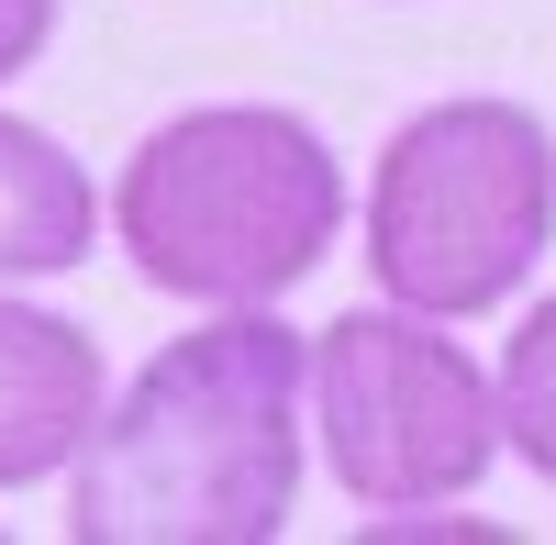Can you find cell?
<instances>
[{
    "label": "cell",
    "instance_id": "6da1fadb",
    "mask_svg": "<svg viewBox=\"0 0 556 545\" xmlns=\"http://www.w3.org/2000/svg\"><path fill=\"white\" fill-rule=\"evenodd\" d=\"M301 512V334L212 312L134 368L67 457L78 545H278Z\"/></svg>",
    "mask_w": 556,
    "mask_h": 545
},
{
    "label": "cell",
    "instance_id": "7a4b0ae2",
    "mask_svg": "<svg viewBox=\"0 0 556 545\" xmlns=\"http://www.w3.org/2000/svg\"><path fill=\"white\" fill-rule=\"evenodd\" d=\"M112 235L146 290L190 312H256L290 301L345 235V167L290 101H201L123 156Z\"/></svg>",
    "mask_w": 556,
    "mask_h": 545
},
{
    "label": "cell",
    "instance_id": "3957f363",
    "mask_svg": "<svg viewBox=\"0 0 556 545\" xmlns=\"http://www.w3.org/2000/svg\"><path fill=\"white\" fill-rule=\"evenodd\" d=\"M556 245V134L523 101H434L412 112L379 178H367V279L401 312H434V324H468L501 312L534 256Z\"/></svg>",
    "mask_w": 556,
    "mask_h": 545
},
{
    "label": "cell",
    "instance_id": "277c9868",
    "mask_svg": "<svg viewBox=\"0 0 556 545\" xmlns=\"http://www.w3.org/2000/svg\"><path fill=\"white\" fill-rule=\"evenodd\" d=\"M301 401L323 423V468L367 512L468 502L501 457V401L479 379V356L434 334V312H401V301L334 312L301 345Z\"/></svg>",
    "mask_w": 556,
    "mask_h": 545
},
{
    "label": "cell",
    "instance_id": "5b68a950",
    "mask_svg": "<svg viewBox=\"0 0 556 545\" xmlns=\"http://www.w3.org/2000/svg\"><path fill=\"white\" fill-rule=\"evenodd\" d=\"M101 401H112V368L89 345V324L0 290V490L56 479L78 457V434L101 423Z\"/></svg>",
    "mask_w": 556,
    "mask_h": 545
},
{
    "label": "cell",
    "instance_id": "8992f818",
    "mask_svg": "<svg viewBox=\"0 0 556 545\" xmlns=\"http://www.w3.org/2000/svg\"><path fill=\"white\" fill-rule=\"evenodd\" d=\"M101 245V178L45 123L0 112V279H67Z\"/></svg>",
    "mask_w": 556,
    "mask_h": 545
},
{
    "label": "cell",
    "instance_id": "52a82bcc",
    "mask_svg": "<svg viewBox=\"0 0 556 545\" xmlns=\"http://www.w3.org/2000/svg\"><path fill=\"white\" fill-rule=\"evenodd\" d=\"M490 401H501V445H513V457L556 490V301H534L523 324H513Z\"/></svg>",
    "mask_w": 556,
    "mask_h": 545
},
{
    "label": "cell",
    "instance_id": "ba28073f",
    "mask_svg": "<svg viewBox=\"0 0 556 545\" xmlns=\"http://www.w3.org/2000/svg\"><path fill=\"white\" fill-rule=\"evenodd\" d=\"M56 45V0H0V78H23Z\"/></svg>",
    "mask_w": 556,
    "mask_h": 545
}]
</instances>
